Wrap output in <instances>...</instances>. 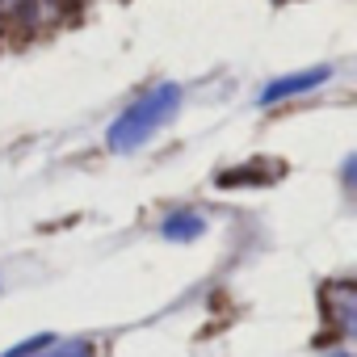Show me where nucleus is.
I'll use <instances>...</instances> for the list:
<instances>
[{"label":"nucleus","instance_id":"1","mask_svg":"<svg viewBox=\"0 0 357 357\" xmlns=\"http://www.w3.org/2000/svg\"><path fill=\"white\" fill-rule=\"evenodd\" d=\"M181 109V89L176 84H155V89H147L139 101H130L118 118H114V126H109V151H135V147H143L160 126H168L172 122V114Z\"/></svg>","mask_w":357,"mask_h":357},{"label":"nucleus","instance_id":"2","mask_svg":"<svg viewBox=\"0 0 357 357\" xmlns=\"http://www.w3.org/2000/svg\"><path fill=\"white\" fill-rule=\"evenodd\" d=\"M324 80H328V68H311V72H298V76H282V80L265 84L261 105H278L282 97H298V93H307V89H315Z\"/></svg>","mask_w":357,"mask_h":357},{"label":"nucleus","instance_id":"3","mask_svg":"<svg viewBox=\"0 0 357 357\" xmlns=\"http://www.w3.org/2000/svg\"><path fill=\"white\" fill-rule=\"evenodd\" d=\"M324 303H328V311L336 315V328L349 332V328H353V286H349V282L328 286V290H324Z\"/></svg>","mask_w":357,"mask_h":357},{"label":"nucleus","instance_id":"4","mask_svg":"<svg viewBox=\"0 0 357 357\" xmlns=\"http://www.w3.org/2000/svg\"><path fill=\"white\" fill-rule=\"evenodd\" d=\"M168 240H198L202 231H206V223H202V215H194V211H176L172 219H164V227H160Z\"/></svg>","mask_w":357,"mask_h":357},{"label":"nucleus","instance_id":"5","mask_svg":"<svg viewBox=\"0 0 357 357\" xmlns=\"http://www.w3.org/2000/svg\"><path fill=\"white\" fill-rule=\"evenodd\" d=\"M47 357H93V349L89 344H80V340H72V344H59L55 353H47Z\"/></svg>","mask_w":357,"mask_h":357},{"label":"nucleus","instance_id":"6","mask_svg":"<svg viewBox=\"0 0 357 357\" xmlns=\"http://www.w3.org/2000/svg\"><path fill=\"white\" fill-rule=\"evenodd\" d=\"M34 9V0H0V13H9V17H26Z\"/></svg>","mask_w":357,"mask_h":357},{"label":"nucleus","instance_id":"7","mask_svg":"<svg viewBox=\"0 0 357 357\" xmlns=\"http://www.w3.org/2000/svg\"><path fill=\"white\" fill-rule=\"evenodd\" d=\"M332 357H349V353H332Z\"/></svg>","mask_w":357,"mask_h":357}]
</instances>
